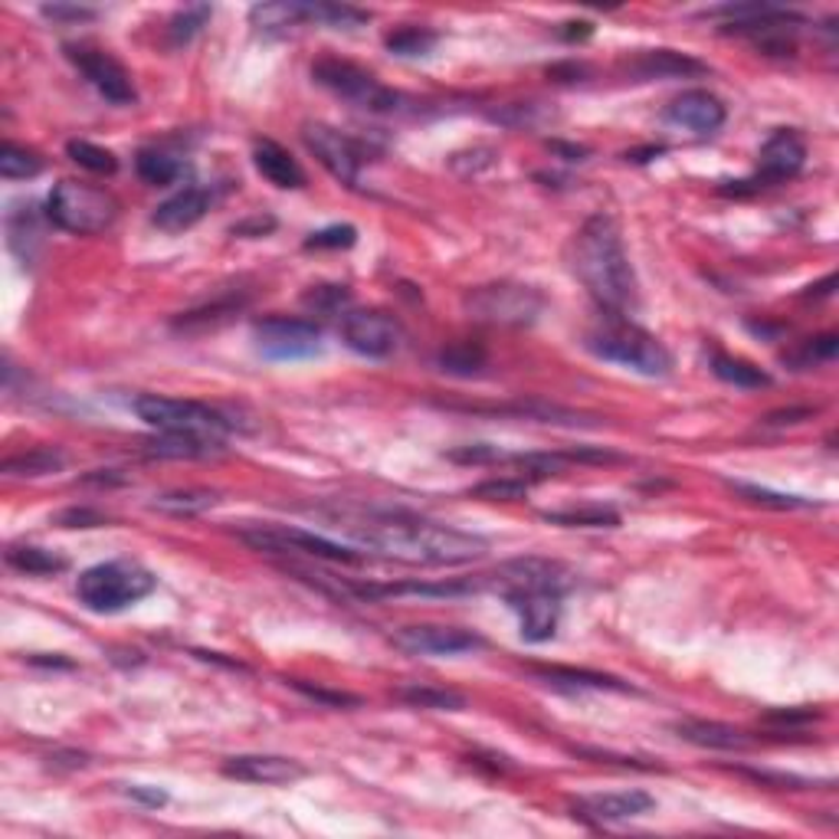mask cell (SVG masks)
<instances>
[{
    "label": "cell",
    "instance_id": "6da1fadb",
    "mask_svg": "<svg viewBox=\"0 0 839 839\" xmlns=\"http://www.w3.org/2000/svg\"><path fill=\"white\" fill-rule=\"evenodd\" d=\"M345 535L358 545L381 551L384 558H397L407 564H469L479 561L489 545L479 535L436 525L417 518L410 512H387V509H341L328 515Z\"/></svg>",
    "mask_w": 839,
    "mask_h": 839
},
{
    "label": "cell",
    "instance_id": "7a4b0ae2",
    "mask_svg": "<svg viewBox=\"0 0 839 839\" xmlns=\"http://www.w3.org/2000/svg\"><path fill=\"white\" fill-rule=\"evenodd\" d=\"M568 263L584 289L597 299V305L610 315H627L640 305L637 276L614 217L594 213L584 220L568 246Z\"/></svg>",
    "mask_w": 839,
    "mask_h": 839
},
{
    "label": "cell",
    "instance_id": "3957f363",
    "mask_svg": "<svg viewBox=\"0 0 839 839\" xmlns=\"http://www.w3.org/2000/svg\"><path fill=\"white\" fill-rule=\"evenodd\" d=\"M584 345L594 358L620 364L643 377H666L673 371V354L666 351V345L646 328L627 322L624 315H614L610 322L587 331Z\"/></svg>",
    "mask_w": 839,
    "mask_h": 839
},
{
    "label": "cell",
    "instance_id": "277c9868",
    "mask_svg": "<svg viewBox=\"0 0 839 839\" xmlns=\"http://www.w3.org/2000/svg\"><path fill=\"white\" fill-rule=\"evenodd\" d=\"M154 591V574L131 561H105L79 574L75 597L92 614H118Z\"/></svg>",
    "mask_w": 839,
    "mask_h": 839
},
{
    "label": "cell",
    "instance_id": "5b68a950",
    "mask_svg": "<svg viewBox=\"0 0 839 839\" xmlns=\"http://www.w3.org/2000/svg\"><path fill=\"white\" fill-rule=\"evenodd\" d=\"M46 217L53 226L66 233L92 236L115 223L118 200L102 187H92L82 180H59L46 197Z\"/></svg>",
    "mask_w": 839,
    "mask_h": 839
},
{
    "label": "cell",
    "instance_id": "8992f818",
    "mask_svg": "<svg viewBox=\"0 0 839 839\" xmlns=\"http://www.w3.org/2000/svg\"><path fill=\"white\" fill-rule=\"evenodd\" d=\"M135 413L161 433H184V436H200V440H213V443H223V436L233 427L223 413H217L207 404L180 400V397H158V394L138 397Z\"/></svg>",
    "mask_w": 839,
    "mask_h": 839
},
{
    "label": "cell",
    "instance_id": "52a82bcc",
    "mask_svg": "<svg viewBox=\"0 0 839 839\" xmlns=\"http://www.w3.org/2000/svg\"><path fill=\"white\" fill-rule=\"evenodd\" d=\"M463 305H466L469 318H476L482 325L522 328L541 315L545 295L535 286H522V282H489V286L469 289Z\"/></svg>",
    "mask_w": 839,
    "mask_h": 839
},
{
    "label": "cell",
    "instance_id": "ba28073f",
    "mask_svg": "<svg viewBox=\"0 0 839 839\" xmlns=\"http://www.w3.org/2000/svg\"><path fill=\"white\" fill-rule=\"evenodd\" d=\"M312 79L335 92L338 98L345 102H354L358 108H368V112H400V92L387 89L384 82H377L368 69L348 62V59H335V56H325L312 66Z\"/></svg>",
    "mask_w": 839,
    "mask_h": 839
},
{
    "label": "cell",
    "instance_id": "9c48e42d",
    "mask_svg": "<svg viewBox=\"0 0 839 839\" xmlns=\"http://www.w3.org/2000/svg\"><path fill=\"white\" fill-rule=\"evenodd\" d=\"M240 541H246L249 548L256 551H266V555H305V558H322V561H335V564H358L361 555L331 541V538H322L315 532H305V528H289V525H249V528H240Z\"/></svg>",
    "mask_w": 839,
    "mask_h": 839
},
{
    "label": "cell",
    "instance_id": "30bf717a",
    "mask_svg": "<svg viewBox=\"0 0 839 839\" xmlns=\"http://www.w3.org/2000/svg\"><path fill=\"white\" fill-rule=\"evenodd\" d=\"M807 161V141L794 128H778L758 154V177L755 180H735V187H722V194H745L758 190L765 184H781L794 174H801Z\"/></svg>",
    "mask_w": 839,
    "mask_h": 839
},
{
    "label": "cell",
    "instance_id": "8fae6325",
    "mask_svg": "<svg viewBox=\"0 0 839 839\" xmlns=\"http://www.w3.org/2000/svg\"><path fill=\"white\" fill-rule=\"evenodd\" d=\"M253 338H256L259 354H263V358H272V361L312 358V354L322 348V331H318V325H315V322H305V318H282V315L263 318V322H256Z\"/></svg>",
    "mask_w": 839,
    "mask_h": 839
},
{
    "label": "cell",
    "instance_id": "7c38bea8",
    "mask_svg": "<svg viewBox=\"0 0 839 839\" xmlns=\"http://www.w3.org/2000/svg\"><path fill=\"white\" fill-rule=\"evenodd\" d=\"M561 594L555 587H538V584H518L505 587L509 607L518 614L522 640L528 643H548L558 633L561 624Z\"/></svg>",
    "mask_w": 839,
    "mask_h": 839
},
{
    "label": "cell",
    "instance_id": "4fadbf2b",
    "mask_svg": "<svg viewBox=\"0 0 839 839\" xmlns=\"http://www.w3.org/2000/svg\"><path fill=\"white\" fill-rule=\"evenodd\" d=\"M66 56L72 59V66L89 79V85L112 105H131L138 98L135 92V82H131V72L105 49H95V46H85V43H75V46H66Z\"/></svg>",
    "mask_w": 839,
    "mask_h": 839
},
{
    "label": "cell",
    "instance_id": "5bb4252c",
    "mask_svg": "<svg viewBox=\"0 0 839 839\" xmlns=\"http://www.w3.org/2000/svg\"><path fill=\"white\" fill-rule=\"evenodd\" d=\"M302 138H305V148L318 158V164L341 184L354 187L358 184V174H361V164H364V148L348 138L345 131L325 125V121H308L302 128Z\"/></svg>",
    "mask_w": 839,
    "mask_h": 839
},
{
    "label": "cell",
    "instance_id": "9a60e30c",
    "mask_svg": "<svg viewBox=\"0 0 839 839\" xmlns=\"http://www.w3.org/2000/svg\"><path fill=\"white\" fill-rule=\"evenodd\" d=\"M341 338L351 351L364 358H387L400 348L404 328L384 308H354L341 322Z\"/></svg>",
    "mask_w": 839,
    "mask_h": 839
},
{
    "label": "cell",
    "instance_id": "2e32d148",
    "mask_svg": "<svg viewBox=\"0 0 839 839\" xmlns=\"http://www.w3.org/2000/svg\"><path fill=\"white\" fill-rule=\"evenodd\" d=\"M394 643L413 656H459V653H473L482 650V637L463 627H404L394 633Z\"/></svg>",
    "mask_w": 839,
    "mask_h": 839
},
{
    "label": "cell",
    "instance_id": "e0dca14e",
    "mask_svg": "<svg viewBox=\"0 0 839 839\" xmlns=\"http://www.w3.org/2000/svg\"><path fill=\"white\" fill-rule=\"evenodd\" d=\"M666 121H673L686 131H696V135H715L725 125V105L709 89H689L669 102Z\"/></svg>",
    "mask_w": 839,
    "mask_h": 839
},
{
    "label": "cell",
    "instance_id": "ac0fdd59",
    "mask_svg": "<svg viewBox=\"0 0 839 839\" xmlns=\"http://www.w3.org/2000/svg\"><path fill=\"white\" fill-rule=\"evenodd\" d=\"M223 774L243 784H292L308 771L299 761L279 755H236L223 761Z\"/></svg>",
    "mask_w": 839,
    "mask_h": 839
},
{
    "label": "cell",
    "instance_id": "d6986e66",
    "mask_svg": "<svg viewBox=\"0 0 839 839\" xmlns=\"http://www.w3.org/2000/svg\"><path fill=\"white\" fill-rule=\"evenodd\" d=\"M656 807V801L646 791H620V794H594L574 804V817L591 824H620L643 817Z\"/></svg>",
    "mask_w": 839,
    "mask_h": 839
},
{
    "label": "cell",
    "instance_id": "ffe728a7",
    "mask_svg": "<svg viewBox=\"0 0 839 839\" xmlns=\"http://www.w3.org/2000/svg\"><path fill=\"white\" fill-rule=\"evenodd\" d=\"M210 203H213V194H210L207 187L194 184V187H184V190H177L174 197H167V200L154 210L151 220H154V226L164 230V233H184V230H190L194 223H200V220L207 217Z\"/></svg>",
    "mask_w": 839,
    "mask_h": 839
},
{
    "label": "cell",
    "instance_id": "44dd1931",
    "mask_svg": "<svg viewBox=\"0 0 839 839\" xmlns=\"http://www.w3.org/2000/svg\"><path fill=\"white\" fill-rule=\"evenodd\" d=\"M627 72L637 79H686V75H702L709 66L689 53L676 49H643L640 56L627 59Z\"/></svg>",
    "mask_w": 839,
    "mask_h": 839
},
{
    "label": "cell",
    "instance_id": "7402d4cb",
    "mask_svg": "<svg viewBox=\"0 0 839 839\" xmlns=\"http://www.w3.org/2000/svg\"><path fill=\"white\" fill-rule=\"evenodd\" d=\"M253 161H256V171H259L269 184H276V187H282V190H299V187H305V171L299 167V161H295L279 141L259 138V141L253 144Z\"/></svg>",
    "mask_w": 839,
    "mask_h": 839
},
{
    "label": "cell",
    "instance_id": "603a6c76",
    "mask_svg": "<svg viewBox=\"0 0 839 839\" xmlns=\"http://www.w3.org/2000/svg\"><path fill=\"white\" fill-rule=\"evenodd\" d=\"M676 735L689 745L712 748V751H745V748H751V738L742 729H732V725H722V722L686 719V722H676Z\"/></svg>",
    "mask_w": 839,
    "mask_h": 839
},
{
    "label": "cell",
    "instance_id": "cb8c5ba5",
    "mask_svg": "<svg viewBox=\"0 0 839 839\" xmlns=\"http://www.w3.org/2000/svg\"><path fill=\"white\" fill-rule=\"evenodd\" d=\"M249 23L263 33H282L292 26H312L315 23V3L282 0V3H256L249 10Z\"/></svg>",
    "mask_w": 839,
    "mask_h": 839
},
{
    "label": "cell",
    "instance_id": "d4e9b609",
    "mask_svg": "<svg viewBox=\"0 0 839 839\" xmlns=\"http://www.w3.org/2000/svg\"><path fill=\"white\" fill-rule=\"evenodd\" d=\"M535 673L555 686V689H610V692H630L627 683L604 676V673H591V669H571V666H535Z\"/></svg>",
    "mask_w": 839,
    "mask_h": 839
},
{
    "label": "cell",
    "instance_id": "484cf974",
    "mask_svg": "<svg viewBox=\"0 0 839 839\" xmlns=\"http://www.w3.org/2000/svg\"><path fill=\"white\" fill-rule=\"evenodd\" d=\"M144 453L161 456V459H207L223 453V443L200 440V436H184V433H161L144 446Z\"/></svg>",
    "mask_w": 839,
    "mask_h": 839
},
{
    "label": "cell",
    "instance_id": "4316f807",
    "mask_svg": "<svg viewBox=\"0 0 839 839\" xmlns=\"http://www.w3.org/2000/svg\"><path fill=\"white\" fill-rule=\"evenodd\" d=\"M62 466H66V456L56 446H36V450H26V453H16V456L3 459V473L16 476V479L49 476V473H59Z\"/></svg>",
    "mask_w": 839,
    "mask_h": 839
},
{
    "label": "cell",
    "instance_id": "83f0119b",
    "mask_svg": "<svg viewBox=\"0 0 839 839\" xmlns=\"http://www.w3.org/2000/svg\"><path fill=\"white\" fill-rule=\"evenodd\" d=\"M486 361H489V354L479 341H453L436 354L440 371L453 374V377H476V374H482Z\"/></svg>",
    "mask_w": 839,
    "mask_h": 839
},
{
    "label": "cell",
    "instance_id": "f1b7e54d",
    "mask_svg": "<svg viewBox=\"0 0 839 839\" xmlns=\"http://www.w3.org/2000/svg\"><path fill=\"white\" fill-rule=\"evenodd\" d=\"M712 374L725 384L745 387V391H758L771 384V374L761 371L758 364L745 361V358H732V354H715L712 358Z\"/></svg>",
    "mask_w": 839,
    "mask_h": 839
},
{
    "label": "cell",
    "instance_id": "f546056e",
    "mask_svg": "<svg viewBox=\"0 0 839 839\" xmlns=\"http://www.w3.org/2000/svg\"><path fill=\"white\" fill-rule=\"evenodd\" d=\"M7 564L16 568L20 574H33V578L66 571V558H59L46 548H36V545H10L7 548Z\"/></svg>",
    "mask_w": 839,
    "mask_h": 839
},
{
    "label": "cell",
    "instance_id": "4dcf8cb0",
    "mask_svg": "<svg viewBox=\"0 0 839 839\" xmlns=\"http://www.w3.org/2000/svg\"><path fill=\"white\" fill-rule=\"evenodd\" d=\"M541 518L551 525H564V528H617L620 525V515L607 505L558 509V512H545Z\"/></svg>",
    "mask_w": 839,
    "mask_h": 839
},
{
    "label": "cell",
    "instance_id": "1f68e13d",
    "mask_svg": "<svg viewBox=\"0 0 839 839\" xmlns=\"http://www.w3.org/2000/svg\"><path fill=\"white\" fill-rule=\"evenodd\" d=\"M135 171H138V177L144 184L164 187V184H171L180 174V161L174 154L161 151V148H141L138 158H135Z\"/></svg>",
    "mask_w": 839,
    "mask_h": 839
},
{
    "label": "cell",
    "instance_id": "d6a6232c",
    "mask_svg": "<svg viewBox=\"0 0 839 839\" xmlns=\"http://www.w3.org/2000/svg\"><path fill=\"white\" fill-rule=\"evenodd\" d=\"M397 696L413 709H433V712H463L466 709V696H459L453 689H436V686H404Z\"/></svg>",
    "mask_w": 839,
    "mask_h": 839
},
{
    "label": "cell",
    "instance_id": "836d02e7",
    "mask_svg": "<svg viewBox=\"0 0 839 839\" xmlns=\"http://www.w3.org/2000/svg\"><path fill=\"white\" fill-rule=\"evenodd\" d=\"M217 505V492L210 489H180V492H164L151 502V509L167 512V515H197Z\"/></svg>",
    "mask_w": 839,
    "mask_h": 839
},
{
    "label": "cell",
    "instance_id": "e575fe53",
    "mask_svg": "<svg viewBox=\"0 0 839 839\" xmlns=\"http://www.w3.org/2000/svg\"><path fill=\"white\" fill-rule=\"evenodd\" d=\"M43 171V158L16 141H3L0 148V174L7 180H26V177H36Z\"/></svg>",
    "mask_w": 839,
    "mask_h": 839
},
{
    "label": "cell",
    "instance_id": "d590c367",
    "mask_svg": "<svg viewBox=\"0 0 839 839\" xmlns=\"http://www.w3.org/2000/svg\"><path fill=\"white\" fill-rule=\"evenodd\" d=\"M66 154L79 164V167H85V171H92V174H115L118 171V158L108 151V148H98V144H92V141H69L66 144Z\"/></svg>",
    "mask_w": 839,
    "mask_h": 839
},
{
    "label": "cell",
    "instance_id": "8d00e7d4",
    "mask_svg": "<svg viewBox=\"0 0 839 839\" xmlns=\"http://www.w3.org/2000/svg\"><path fill=\"white\" fill-rule=\"evenodd\" d=\"M528 489H532V482L525 476H499V479L479 482L469 496L486 499V502H518V499L528 496Z\"/></svg>",
    "mask_w": 839,
    "mask_h": 839
},
{
    "label": "cell",
    "instance_id": "74e56055",
    "mask_svg": "<svg viewBox=\"0 0 839 839\" xmlns=\"http://www.w3.org/2000/svg\"><path fill=\"white\" fill-rule=\"evenodd\" d=\"M436 46V33L423 26H400L387 36V49L397 56H423Z\"/></svg>",
    "mask_w": 839,
    "mask_h": 839
},
{
    "label": "cell",
    "instance_id": "f35d334b",
    "mask_svg": "<svg viewBox=\"0 0 839 839\" xmlns=\"http://www.w3.org/2000/svg\"><path fill=\"white\" fill-rule=\"evenodd\" d=\"M735 496L748 499L751 505H765V509H778V512H791V509H807L804 499L797 496H784V492H771V489H761V486H751V482H729Z\"/></svg>",
    "mask_w": 839,
    "mask_h": 839
},
{
    "label": "cell",
    "instance_id": "ab89813d",
    "mask_svg": "<svg viewBox=\"0 0 839 839\" xmlns=\"http://www.w3.org/2000/svg\"><path fill=\"white\" fill-rule=\"evenodd\" d=\"M207 20H210V7H207V3H190V7H184V10H177V13L171 16V23H167L171 43H174V46L187 43L190 36L200 33V26H203Z\"/></svg>",
    "mask_w": 839,
    "mask_h": 839
},
{
    "label": "cell",
    "instance_id": "60d3db41",
    "mask_svg": "<svg viewBox=\"0 0 839 839\" xmlns=\"http://www.w3.org/2000/svg\"><path fill=\"white\" fill-rule=\"evenodd\" d=\"M371 20L368 10L348 7V3H315V23L322 26H338V30H354Z\"/></svg>",
    "mask_w": 839,
    "mask_h": 839
},
{
    "label": "cell",
    "instance_id": "b9f144b4",
    "mask_svg": "<svg viewBox=\"0 0 839 839\" xmlns=\"http://www.w3.org/2000/svg\"><path fill=\"white\" fill-rule=\"evenodd\" d=\"M839 351V335L834 331H827V335H820V338H811V341H804V348H801V354H794L791 361L794 364H804V368H811V364H824V361H834Z\"/></svg>",
    "mask_w": 839,
    "mask_h": 839
},
{
    "label": "cell",
    "instance_id": "7bdbcfd3",
    "mask_svg": "<svg viewBox=\"0 0 839 839\" xmlns=\"http://www.w3.org/2000/svg\"><path fill=\"white\" fill-rule=\"evenodd\" d=\"M348 302H351L348 286H315L312 292H305V305L315 308V312H325V315L345 308Z\"/></svg>",
    "mask_w": 839,
    "mask_h": 839
},
{
    "label": "cell",
    "instance_id": "ee69618b",
    "mask_svg": "<svg viewBox=\"0 0 839 839\" xmlns=\"http://www.w3.org/2000/svg\"><path fill=\"white\" fill-rule=\"evenodd\" d=\"M354 240H358V230L354 226H325V230H318V233H312L308 240H305V246L308 249H348V246H354Z\"/></svg>",
    "mask_w": 839,
    "mask_h": 839
},
{
    "label": "cell",
    "instance_id": "f6af8a7d",
    "mask_svg": "<svg viewBox=\"0 0 839 839\" xmlns=\"http://www.w3.org/2000/svg\"><path fill=\"white\" fill-rule=\"evenodd\" d=\"M292 689H299L302 696H308V699H315V702H322V706H328V709H348V706H361V699H358V696H348V692H331V689H322V686H308V683H302V679H292Z\"/></svg>",
    "mask_w": 839,
    "mask_h": 839
},
{
    "label": "cell",
    "instance_id": "bcb514c9",
    "mask_svg": "<svg viewBox=\"0 0 839 839\" xmlns=\"http://www.w3.org/2000/svg\"><path fill=\"white\" fill-rule=\"evenodd\" d=\"M56 525L59 528H98V525H105V515H98L92 509H66L56 515Z\"/></svg>",
    "mask_w": 839,
    "mask_h": 839
},
{
    "label": "cell",
    "instance_id": "7dc6e473",
    "mask_svg": "<svg viewBox=\"0 0 839 839\" xmlns=\"http://www.w3.org/2000/svg\"><path fill=\"white\" fill-rule=\"evenodd\" d=\"M43 16H49V20H92L95 10L92 7H72V3H46Z\"/></svg>",
    "mask_w": 839,
    "mask_h": 839
},
{
    "label": "cell",
    "instance_id": "c3c4849f",
    "mask_svg": "<svg viewBox=\"0 0 839 839\" xmlns=\"http://www.w3.org/2000/svg\"><path fill=\"white\" fill-rule=\"evenodd\" d=\"M272 226H276V220H272V217H253V220H246V223H236V226H233V233H240V236H246V233L263 236V233H269Z\"/></svg>",
    "mask_w": 839,
    "mask_h": 839
},
{
    "label": "cell",
    "instance_id": "681fc988",
    "mask_svg": "<svg viewBox=\"0 0 839 839\" xmlns=\"http://www.w3.org/2000/svg\"><path fill=\"white\" fill-rule=\"evenodd\" d=\"M807 417H814V410L811 407H804V410H774V413H768L765 417V423H801V420H807Z\"/></svg>",
    "mask_w": 839,
    "mask_h": 839
},
{
    "label": "cell",
    "instance_id": "f907efd6",
    "mask_svg": "<svg viewBox=\"0 0 839 839\" xmlns=\"http://www.w3.org/2000/svg\"><path fill=\"white\" fill-rule=\"evenodd\" d=\"M128 794L131 797H138V801H148V804H164V794L161 791H144V788H128Z\"/></svg>",
    "mask_w": 839,
    "mask_h": 839
},
{
    "label": "cell",
    "instance_id": "816d5d0a",
    "mask_svg": "<svg viewBox=\"0 0 839 839\" xmlns=\"http://www.w3.org/2000/svg\"><path fill=\"white\" fill-rule=\"evenodd\" d=\"M568 30H564V36L568 39H584V36H591V23L587 20H581V23H564Z\"/></svg>",
    "mask_w": 839,
    "mask_h": 839
},
{
    "label": "cell",
    "instance_id": "f5cc1de1",
    "mask_svg": "<svg viewBox=\"0 0 839 839\" xmlns=\"http://www.w3.org/2000/svg\"><path fill=\"white\" fill-rule=\"evenodd\" d=\"M581 755H587V758H610V755L591 751V748H581ZM617 765H624V768H646V765H640V761H633V758H617Z\"/></svg>",
    "mask_w": 839,
    "mask_h": 839
},
{
    "label": "cell",
    "instance_id": "db71d44e",
    "mask_svg": "<svg viewBox=\"0 0 839 839\" xmlns=\"http://www.w3.org/2000/svg\"><path fill=\"white\" fill-rule=\"evenodd\" d=\"M834 286H837V272H830L824 282L811 286V292H807V295H830V292H834Z\"/></svg>",
    "mask_w": 839,
    "mask_h": 839
}]
</instances>
